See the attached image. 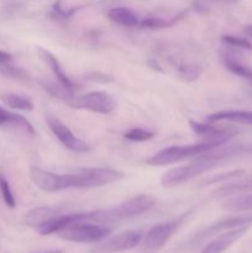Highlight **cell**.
<instances>
[{
  "label": "cell",
  "instance_id": "cell-7",
  "mask_svg": "<svg viewBox=\"0 0 252 253\" xmlns=\"http://www.w3.org/2000/svg\"><path fill=\"white\" fill-rule=\"evenodd\" d=\"M215 167H216V163L194 158V161L190 165L180 166V167H175L167 170L162 175V178H161V185L165 188L175 187V185L188 182L192 178L197 177V175L202 174V173L208 172V170L212 169Z\"/></svg>",
  "mask_w": 252,
  "mask_h": 253
},
{
  "label": "cell",
  "instance_id": "cell-6",
  "mask_svg": "<svg viewBox=\"0 0 252 253\" xmlns=\"http://www.w3.org/2000/svg\"><path fill=\"white\" fill-rule=\"evenodd\" d=\"M71 108L88 110L96 114H111L116 109V101L105 91H90L83 95L73 96L66 101Z\"/></svg>",
  "mask_w": 252,
  "mask_h": 253
},
{
  "label": "cell",
  "instance_id": "cell-1",
  "mask_svg": "<svg viewBox=\"0 0 252 253\" xmlns=\"http://www.w3.org/2000/svg\"><path fill=\"white\" fill-rule=\"evenodd\" d=\"M29 174L39 189L48 193L66 189H90L115 183L124 178L123 172L110 168H83L71 174H59L31 166Z\"/></svg>",
  "mask_w": 252,
  "mask_h": 253
},
{
  "label": "cell",
  "instance_id": "cell-5",
  "mask_svg": "<svg viewBox=\"0 0 252 253\" xmlns=\"http://www.w3.org/2000/svg\"><path fill=\"white\" fill-rule=\"evenodd\" d=\"M192 214V210L184 212L180 216L175 217V219L169 220V221L161 222V224L155 225L153 227H151L147 231V234L143 236L142 240V250L146 252H156L160 251L168 241H169L170 237L178 231L182 224L184 222V220H187V217Z\"/></svg>",
  "mask_w": 252,
  "mask_h": 253
},
{
  "label": "cell",
  "instance_id": "cell-3",
  "mask_svg": "<svg viewBox=\"0 0 252 253\" xmlns=\"http://www.w3.org/2000/svg\"><path fill=\"white\" fill-rule=\"evenodd\" d=\"M224 141H211L207 140L204 142L194 143V145L187 146H170V147L165 148L160 151L156 155L151 156L150 158L146 160V163L150 166H167L173 165V163L182 162L184 160L189 158H195L200 156L202 153L211 150V148L217 147L220 145H224Z\"/></svg>",
  "mask_w": 252,
  "mask_h": 253
},
{
  "label": "cell",
  "instance_id": "cell-31",
  "mask_svg": "<svg viewBox=\"0 0 252 253\" xmlns=\"http://www.w3.org/2000/svg\"><path fill=\"white\" fill-rule=\"evenodd\" d=\"M81 7H73V9L66 10L59 5V1L56 2L53 6V14L56 15L57 17H61V19H69V17L73 16Z\"/></svg>",
  "mask_w": 252,
  "mask_h": 253
},
{
  "label": "cell",
  "instance_id": "cell-13",
  "mask_svg": "<svg viewBox=\"0 0 252 253\" xmlns=\"http://www.w3.org/2000/svg\"><path fill=\"white\" fill-rule=\"evenodd\" d=\"M37 51H39L40 57L48 64L51 71L53 72L54 77L57 78V81H58L62 85H64L67 89H69V90L74 93V90H76V84H74V82L64 73L63 67L61 66V63H59V61L57 59V57L53 56V54L49 51H47V49L41 48V47H40Z\"/></svg>",
  "mask_w": 252,
  "mask_h": 253
},
{
  "label": "cell",
  "instance_id": "cell-2",
  "mask_svg": "<svg viewBox=\"0 0 252 253\" xmlns=\"http://www.w3.org/2000/svg\"><path fill=\"white\" fill-rule=\"evenodd\" d=\"M156 205V199L148 194H138L125 200L110 209L90 211V221L96 224H110L120 220L130 219L148 211Z\"/></svg>",
  "mask_w": 252,
  "mask_h": 253
},
{
  "label": "cell",
  "instance_id": "cell-28",
  "mask_svg": "<svg viewBox=\"0 0 252 253\" xmlns=\"http://www.w3.org/2000/svg\"><path fill=\"white\" fill-rule=\"evenodd\" d=\"M221 42L230 47H235V48H244L250 49V51L252 49V43L249 40L244 39V37L234 36V35H222Z\"/></svg>",
  "mask_w": 252,
  "mask_h": 253
},
{
  "label": "cell",
  "instance_id": "cell-11",
  "mask_svg": "<svg viewBox=\"0 0 252 253\" xmlns=\"http://www.w3.org/2000/svg\"><path fill=\"white\" fill-rule=\"evenodd\" d=\"M249 225H252V214L227 217V219H222L214 222V224L210 225L209 227H207L204 231L198 234L197 240H203L205 239V237L210 236V235H214L220 231H225V230L237 229V227L249 226Z\"/></svg>",
  "mask_w": 252,
  "mask_h": 253
},
{
  "label": "cell",
  "instance_id": "cell-27",
  "mask_svg": "<svg viewBox=\"0 0 252 253\" xmlns=\"http://www.w3.org/2000/svg\"><path fill=\"white\" fill-rule=\"evenodd\" d=\"M0 193H1L2 200L6 204V207L10 208V209H14L16 207V200H15L14 193H12L11 187H10L9 180L1 173H0Z\"/></svg>",
  "mask_w": 252,
  "mask_h": 253
},
{
  "label": "cell",
  "instance_id": "cell-8",
  "mask_svg": "<svg viewBox=\"0 0 252 253\" xmlns=\"http://www.w3.org/2000/svg\"><path fill=\"white\" fill-rule=\"evenodd\" d=\"M143 232L140 230H126L115 236L106 237L105 241L99 244L93 253H119L137 247L143 240Z\"/></svg>",
  "mask_w": 252,
  "mask_h": 253
},
{
  "label": "cell",
  "instance_id": "cell-35",
  "mask_svg": "<svg viewBox=\"0 0 252 253\" xmlns=\"http://www.w3.org/2000/svg\"><path fill=\"white\" fill-rule=\"evenodd\" d=\"M41 253H63L62 250H53V251H47V252H41Z\"/></svg>",
  "mask_w": 252,
  "mask_h": 253
},
{
  "label": "cell",
  "instance_id": "cell-4",
  "mask_svg": "<svg viewBox=\"0 0 252 253\" xmlns=\"http://www.w3.org/2000/svg\"><path fill=\"white\" fill-rule=\"evenodd\" d=\"M111 230L104 226L103 224H94L91 221H79L64 227L57 232L58 237L68 242L77 244H91V242H100L109 237Z\"/></svg>",
  "mask_w": 252,
  "mask_h": 253
},
{
  "label": "cell",
  "instance_id": "cell-34",
  "mask_svg": "<svg viewBox=\"0 0 252 253\" xmlns=\"http://www.w3.org/2000/svg\"><path fill=\"white\" fill-rule=\"evenodd\" d=\"M244 31H245V34H246V36L251 37V39H252V24L251 25H247V26H245Z\"/></svg>",
  "mask_w": 252,
  "mask_h": 253
},
{
  "label": "cell",
  "instance_id": "cell-32",
  "mask_svg": "<svg viewBox=\"0 0 252 253\" xmlns=\"http://www.w3.org/2000/svg\"><path fill=\"white\" fill-rule=\"evenodd\" d=\"M148 66H150L152 69H155V71L161 72V73H163L162 66H161V64L158 63V62L156 61V59H150V61H148Z\"/></svg>",
  "mask_w": 252,
  "mask_h": 253
},
{
  "label": "cell",
  "instance_id": "cell-36",
  "mask_svg": "<svg viewBox=\"0 0 252 253\" xmlns=\"http://www.w3.org/2000/svg\"><path fill=\"white\" fill-rule=\"evenodd\" d=\"M226 1L227 2H237V1H239V0H226Z\"/></svg>",
  "mask_w": 252,
  "mask_h": 253
},
{
  "label": "cell",
  "instance_id": "cell-20",
  "mask_svg": "<svg viewBox=\"0 0 252 253\" xmlns=\"http://www.w3.org/2000/svg\"><path fill=\"white\" fill-rule=\"evenodd\" d=\"M39 83L40 85L42 86V89H44V90H46L49 95L53 96V98L62 99V100L67 101L74 96L73 91H71L69 89H67L66 86L62 85L58 81L53 82L49 81V79L47 78H41L39 81Z\"/></svg>",
  "mask_w": 252,
  "mask_h": 253
},
{
  "label": "cell",
  "instance_id": "cell-25",
  "mask_svg": "<svg viewBox=\"0 0 252 253\" xmlns=\"http://www.w3.org/2000/svg\"><path fill=\"white\" fill-rule=\"evenodd\" d=\"M179 76L187 82H194L202 76L203 68L198 63H183L178 67Z\"/></svg>",
  "mask_w": 252,
  "mask_h": 253
},
{
  "label": "cell",
  "instance_id": "cell-30",
  "mask_svg": "<svg viewBox=\"0 0 252 253\" xmlns=\"http://www.w3.org/2000/svg\"><path fill=\"white\" fill-rule=\"evenodd\" d=\"M245 174V170L242 169H235V170H230V172H226L225 174H217L214 175V177L208 178L207 180L203 182V184H214V183H219L221 180H226L230 179V178H236V177H241V175Z\"/></svg>",
  "mask_w": 252,
  "mask_h": 253
},
{
  "label": "cell",
  "instance_id": "cell-15",
  "mask_svg": "<svg viewBox=\"0 0 252 253\" xmlns=\"http://www.w3.org/2000/svg\"><path fill=\"white\" fill-rule=\"evenodd\" d=\"M59 215V210L51 207H37L27 211L24 216V222L27 226L39 227L40 225L44 224L51 220L52 217Z\"/></svg>",
  "mask_w": 252,
  "mask_h": 253
},
{
  "label": "cell",
  "instance_id": "cell-24",
  "mask_svg": "<svg viewBox=\"0 0 252 253\" xmlns=\"http://www.w3.org/2000/svg\"><path fill=\"white\" fill-rule=\"evenodd\" d=\"M0 74L7 78L16 79V81H30L29 72L25 71L21 67L12 66L10 62H0Z\"/></svg>",
  "mask_w": 252,
  "mask_h": 253
},
{
  "label": "cell",
  "instance_id": "cell-10",
  "mask_svg": "<svg viewBox=\"0 0 252 253\" xmlns=\"http://www.w3.org/2000/svg\"><path fill=\"white\" fill-rule=\"evenodd\" d=\"M189 125L195 135L204 136V137H207V140L211 141H224V142H227V141L231 140L239 132V130H236V128L221 127V126L214 125V123L204 124L190 120Z\"/></svg>",
  "mask_w": 252,
  "mask_h": 253
},
{
  "label": "cell",
  "instance_id": "cell-18",
  "mask_svg": "<svg viewBox=\"0 0 252 253\" xmlns=\"http://www.w3.org/2000/svg\"><path fill=\"white\" fill-rule=\"evenodd\" d=\"M109 20L124 27H136L140 25L137 15L127 7H113L108 11Z\"/></svg>",
  "mask_w": 252,
  "mask_h": 253
},
{
  "label": "cell",
  "instance_id": "cell-29",
  "mask_svg": "<svg viewBox=\"0 0 252 253\" xmlns=\"http://www.w3.org/2000/svg\"><path fill=\"white\" fill-rule=\"evenodd\" d=\"M84 79L98 84H110L115 82L113 76L104 73V72H88V73L84 74Z\"/></svg>",
  "mask_w": 252,
  "mask_h": 253
},
{
  "label": "cell",
  "instance_id": "cell-33",
  "mask_svg": "<svg viewBox=\"0 0 252 253\" xmlns=\"http://www.w3.org/2000/svg\"><path fill=\"white\" fill-rule=\"evenodd\" d=\"M12 54L0 49V62H11Z\"/></svg>",
  "mask_w": 252,
  "mask_h": 253
},
{
  "label": "cell",
  "instance_id": "cell-22",
  "mask_svg": "<svg viewBox=\"0 0 252 253\" xmlns=\"http://www.w3.org/2000/svg\"><path fill=\"white\" fill-rule=\"evenodd\" d=\"M1 100L7 108L15 109V110L21 111H31L34 110V103L30 98L26 95H21V94L16 93H7L2 94Z\"/></svg>",
  "mask_w": 252,
  "mask_h": 253
},
{
  "label": "cell",
  "instance_id": "cell-26",
  "mask_svg": "<svg viewBox=\"0 0 252 253\" xmlns=\"http://www.w3.org/2000/svg\"><path fill=\"white\" fill-rule=\"evenodd\" d=\"M155 136V132L150 130H146L142 127H132L124 133V137L132 142H145V141L151 140Z\"/></svg>",
  "mask_w": 252,
  "mask_h": 253
},
{
  "label": "cell",
  "instance_id": "cell-21",
  "mask_svg": "<svg viewBox=\"0 0 252 253\" xmlns=\"http://www.w3.org/2000/svg\"><path fill=\"white\" fill-rule=\"evenodd\" d=\"M188 11H182L177 15V16H173L170 19H163V17H157V16H148L145 17L140 21L138 26L145 27V29H167V27H172L173 25L177 24L178 21L183 19V17L187 15Z\"/></svg>",
  "mask_w": 252,
  "mask_h": 253
},
{
  "label": "cell",
  "instance_id": "cell-23",
  "mask_svg": "<svg viewBox=\"0 0 252 253\" xmlns=\"http://www.w3.org/2000/svg\"><path fill=\"white\" fill-rule=\"evenodd\" d=\"M224 208L230 211H251L252 210V194L240 195L231 198L224 203Z\"/></svg>",
  "mask_w": 252,
  "mask_h": 253
},
{
  "label": "cell",
  "instance_id": "cell-9",
  "mask_svg": "<svg viewBox=\"0 0 252 253\" xmlns=\"http://www.w3.org/2000/svg\"><path fill=\"white\" fill-rule=\"evenodd\" d=\"M46 123L47 125H48L49 130L52 131V133L58 138L59 142H61L66 148L78 153L90 151V146H89L85 141L77 137V136L72 132L71 128H69L63 121L59 120L57 116L52 115V114H46Z\"/></svg>",
  "mask_w": 252,
  "mask_h": 253
},
{
  "label": "cell",
  "instance_id": "cell-16",
  "mask_svg": "<svg viewBox=\"0 0 252 253\" xmlns=\"http://www.w3.org/2000/svg\"><path fill=\"white\" fill-rule=\"evenodd\" d=\"M1 125L17 126V127H20L21 130H24L25 132L31 136H34L36 133L32 124L26 118H24V116L19 115L16 113H12V111L6 110L5 108L0 106V126Z\"/></svg>",
  "mask_w": 252,
  "mask_h": 253
},
{
  "label": "cell",
  "instance_id": "cell-19",
  "mask_svg": "<svg viewBox=\"0 0 252 253\" xmlns=\"http://www.w3.org/2000/svg\"><path fill=\"white\" fill-rule=\"evenodd\" d=\"M222 61H224V66L227 71L231 72L232 74L241 77V78L246 79V81L252 83V69L249 66L242 63L237 58H235L232 53H224L222 54Z\"/></svg>",
  "mask_w": 252,
  "mask_h": 253
},
{
  "label": "cell",
  "instance_id": "cell-17",
  "mask_svg": "<svg viewBox=\"0 0 252 253\" xmlns=\"http://www.w3.org/2000/svg\"><path fill=\"white\" fill-rule=\"evenodd\" d=\"M246 193H252V175L246 177L239 182L230 183V184L221 185L214 192V197L225 198L230 195H239L246 194Z\"/></svg>",
  "mask_w": 252,
  "mask_h": 253
},
{
  "label": "cell",
  "instance_id": "cell-12",
  "mask_svg": "<svg viewBox=\"0 0 252 253\" xmlns=\"http://www.w3.org/2000/svg\"><path fill=\"white\" fill-rule=\"evenodd\" d=\"M247 232V226L237 227V229L227 230L226 232L220 235L215 240H212L200 253H222L226 251L231 245H234L237 240L241 239Z\"/></svg>",
  "mask_w": 252,
  "mask_h": 253
},
{
  "label": "cell",
  "instance_id": "cell-14",
  "mask_svg": "<svg viewBox=\"0 0 252 253\" xmlns=\"http://www.w3.org/2000/svg\"><path fill=\"white\" fill-rule=\"evenodd\" d=\"M208 123H220V121H231V123L252 125V111L249 110H225L217 111L207 118Z\"/></svg>",
  "mask_w": 252,
  "mask_h": 253
}]
</instances>
